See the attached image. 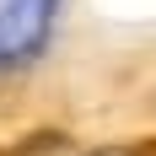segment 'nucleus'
<instances>
[{
  "mask_svg": "<svg viewBox=\"0 0 156 156\" xmlns=\"http://www.w3.org/2000/svg\"><path fill=\"white\" fill-rule=\"evenodd\" d=\"M113 156H156V135H145V140H135L129 151H113Z\"/></svg>",
  "mask_w": 156,
  "mask_h": 156,
  "instance_id": "f257e3e1",
  "label": "nucleus"
}]
</instances>
